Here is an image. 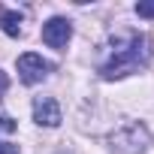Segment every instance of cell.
Listing matches in <instances>:
<instances>
[{
  "label": "cell",
  "instance_id": "cell-2",
  "mask_svg": "<svg viewBox=\"0 0 154 154\" xmlns=\"http://www.w3.org/2000/svg\"><path fill=\"white\" fill-rule=\"evenodd\" d=\"M109 145L115 154H142L151 145V130L139 121H127L109 136Z\"/></svg>",
  "mask_w": 154,
  "mask_h": 154
},
{
  "label": "cell",
  "instance_id": "cell-8",
  "mask_svg": "<svg viewBox=\"0 0 154 154\" xmlns=\"http://www.w3.org/2000/svg\"><path fill=\"white\" fill-rule=\"evenodd\" d=\"M15 130V121L9 115H0V133H12Z\"/></svg>",
  "mask_w": 154,
  "mask_h": 154
},
{
  "label": "cell",
  "instance_id": "cell-7",
  "mask_svg": "<svg viewBox=\"0 0 154 154\" xmlns=\"http://www.w3.org/2000/svg\"><path fill=\"white\" fill-rule=\"evenodd\" d=\"M136 12L142 18H154V0H142V3H136Z\"/></svg>",
  "mask_w": 154,
  "mask_h": 154
},
{
  "label": "cell",
  "instance_id": "cell-10",
  "mask_svg": "<svg viewBox=\"0 0 154 154\" xmlns=\"http://www.w3.org/2000/svg\"><path fill=\"white\" fill-rule=\"evenodd\" d=\"M6 88H9V79H6V72L0 69V94H6Z\"/></svg>",
  "mask_w": 154,
  "mask_h": 154
},
{
  "label": "cell",
  "instance_id": "cell-4",
  "mask_svg": "<svg viewBox=\"0 0 154 154\" xmlns=\"http://www.w3.org/2000/svg\"><path fill=\"white\" fill-rule=\"evenodd\" d=\"M69 36H72V24L66 18H60V15H54V18H48L42 24V42L51 45V48H63L69 42Z\"/></svg>",
  "mask_w": 154,
  "mask_h": 154
},
{
  "label": "cell",
  "instance_id": "cell-6",
  "mask_svg": "<svg viewBox=\"0 0 154 154\" xmlns=\"http://www.w3.org/2000/svg\"><path fill=\"white\" fill-rule=\"evenodd\" d=\"M0 27H3L6 36H21V15L6 9V12H0Z\"/></svg>",
  "mask_w": 154,
  "mask_h": 154
},
{
  "label": "cell",
  "instance_id": "cell-5",
  "mask_svg": "<svg viewBox=\"0 0 154 154\" xmlns=\"http://www.w3.org/2000/svg\"><path fill=\"white\" fill-rule=\"evenodd\" d=\"M33 121L39 127H57L60 124V106L54 97H36L33 100Z\"/></svg>",
  "mask_w": 154,
  "mask_h": 154
},
{
  "label": "cell",
  "instance_id": "cell-9",
  "mask_svg": "<svg viewBox=\"0 0 154 154\" xmlns=\"http://www.w3.org/2000/svg\"><path fill=\"white\" fill-rule=\"evenodd\" d=\"M0 154H21V151H18V145H12V142H0Z\"/></svg>",
  "mask_w": 154,
  "mask_h": 154
},
{
  "label": "cell",
  "instance_id": "cell-1",
  "mask_svg": "<svg viewBox=\"0 0 154 154\" xmlns=\"http://www.w3.org/2000/svg\"><path fill=\"white\" fill-rule=\"evenodd\" d=\"M151 60V39L145 33H133L127 36V42H118L112 57L100 66V75L103 79H124V75L136 72L139 66H145Z\"/></svg>",
  "mask_w": 154,
  "mask_h": 154
},
{
  "label": "cell",
  "instance_id": "cell-3",
  "mask_svg": "<svg viewBox=\"0 0 154 154\" xmlns=\"http://www.w3.org/2000/svg\"><path fill=\"white\" fill-rule=\"evenodd\" d=\"M15 66H18V75H21V82H24V85H36V82H42L45 75L51 72V63H48L42 54H36V51L21 54Z\"/></svg>",
  "mask_w": 154,
  "mask_h": 154
}]
</instances>
